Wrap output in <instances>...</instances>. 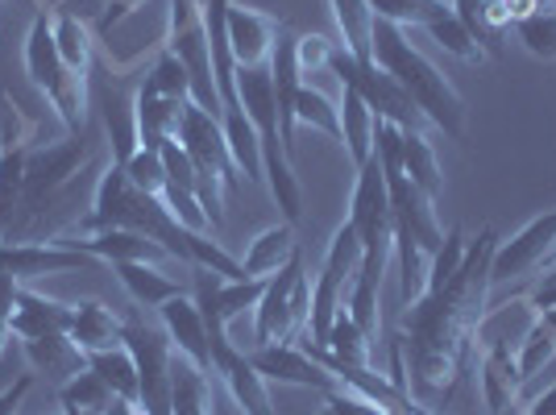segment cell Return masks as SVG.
Masks as SVG:
<instances>
[{
	"label": "cell",
	"mask_w": 556,
	"mask_h": 415,
	"mask_svg": "<svg viewBox=\"0 0 556 415\" xmlns=\"http://www.w3.org/2000/svg\"><path fill=\"white\" fill-rule=\"evenodd\" d=\"M88 369H96L104 382H109V391L121 399V403H141V382H138V362H134V353L125 345H113V349H100V353H88Z\"/></svg>",
	"instance_id": "obj_32"
},
{
	"label": "cell",
	"mask_w": 556,
	"mask_h": 415,
	"mask_svg": "<svg viewBox=\"0 0 556 415\" xmlns=\"http://www.w3.org/2000/svg\"><path fill=\"white\" fill-rule=\"evenodd\" d=\"M88 159H92V146H88L84 134H71L67 141H54V146L34 150L25 159V196H22L25 212L50 208V200L88 166Z\"/></svg>",
	"instance_id": "obj_13"
},
{
	"label": "cell",
	"mask_w": 556,
	"mask_h": 415,
	"mask_svg": "<svg viewBox=\"0 0 556 415\" xmlns=\"http://www.w3.org/2000/svg\"><path fill=\"white\" fill-rule=\"evenodd\" d=\"M175 141L184 146L191 166H195L200 204H204L212 229H216V225L225 221V191L241 179V171H237V162H232L229 138H225V125H220V116L216 113L200 109V104L191 100V104H187V113H184V125H179V138Z\"/></svg>",
	"instance_id": "obj_5"
},
{
	"label": "cell",
	"mask_w": 556,
	"mask_h": 415,
	"mask_svg": "<svg viewBox=\"0 0 556 415\" xmlns=\"http://www.w3.org/2000/svg\"><path fill=\"white\" fill-rule=\"evenodd\" d=\"M84 232H100V229H134L150 241H159L166 254L175 262H184L191 271V254H187V241H191V229H184L170 208L163 204V196H146L138 187L129 184V175L121 166H109L96 184V200L92 212L84 216Z\"/></svg>",
	"instance_id": "obj_3"
},
{
	"label": "cell",
	"mask_w": 556,
	"mask_h": 415,
	"mask_svg": "<svg viewBox=\"0 0 556 415\" xmlns=\"http://www.w3.org/2000/svg\"><path fill=\"white\" fill-rule=\"evenodd\" d=\"M312 324V278L303 275L300 254L291 257L282 271L266 278V291L254 307V341L257 345H295L307 341Z\"/></svg>",
	"instance_id": "obj_7"
},
{
	"label": "cell",
	"mask_w": 556,
	"mask_h": 415,
	"mask_svg": "<svg viewBox=\"0 0 556 415\" xmlns=\"http://www.w3.org/2000/svg\"><path fill=\"white\" fill-rule=\"evenodd\" d=\"M96 257L71 250L63 241H0V275H13L17 282H34L47 275H67V271H84Z\"/></svg>",
	"instance_id": "obj_16"
},
{
	"label": "cell",
	"mask_w": 556,
	"mask_h": 415,
	"mask_svg": "<svg viewBox=\"0 0 556 415\" xmlns=\"http://www.w3.org/2000/svg\"><path fill=\"white\" fill-rule=\"evenodd\" d=\"M166 50L184 63L187 79H191V100L200 109L220 116V92L212 79V47H208V25H204V4L200 0H166Z\"/></svg>",
	"instance_id": "obj_9"
},
{
	"label": "cell",
	"mask_w": 556,
	"mask_h": 415,
	"mask_svg": "<svg viewBox=\"0 0 556 415\" xmlns=\"http://www.w3.org/2000/svg\"><path fill=\"white\" fill-rule=\"evenodd\" d=\"M328 71L341 79V88H353V92L362 96L378 121H391V125L407 129V134L428 125L424 113L412 104V96L403 92V88H399L382 67H374V59H353V54L337 42L332 59H328Z\"/></svg>",
	"instance_id": "obj_11"
},
{
	"label": "cell",
	"mask_w": 556,
	"mask_h": 415,
	"mask_svg": "<svg viewBox=\"0 0 556 415\" xmlns=\"http://www.w3.org/2000/svg\"><path fill=\"white\" fill-rule=\"evenodd\" d=\"M528 307H532V312H553L556 307V262L548 266V275L528 291Z\"/></svg>",
	"instance_id": "obj_44"
},
{
	"label": "cell",
	"mask_w": 556,
	"mask_h": 415,
	"mask_svg": "<svg viewBox=\"0 0 556 415\" xmlns=\"http://www.w3.org/2000/svg\"><path fill=\"white\" fill-rule=\"evenodd\" d=\"M25 150L17 138H4L0 146V241H4V229L13 225V216L22 212V196H25Z\"/></svg>",
	"instance_id": "obj_31"
},
{
	"label": "cell",
	"mask_w": 556,
	"mask_h": 415,
	"mask_svg": "<svg viewBox=\"0 0 556 415\" xmlns=\"http://www.w3.org/2000/svg\"><path fill=\"white\" fill-rule=\"evenodd\" d=\"M9 337H13V328H9V324H0V353L9 349Z\"/></svg>",
	"instance_id": "obj_50"
},
{
	"label": "cell",
	"mask_w": 556,
	"mask_h": 415,
	"mask_svg": "<svg viewBox=\"0 0 556 415\" xmlns=\"http://www.w3.org/2000/svg\"><path fill=\"white\" fill-rule=\"evenodd\" d=\"M71 250H79V254L96 257V262H175V257L166 254L159 241H150V237H141L134 229H100V232H84V237H75V241H63Z\"/></svg>",
	"instance_id": "obj_21"
},
{
	"label": "cell",
	"mask_w": 556,
	"mask_h": 415,
	"mask_svg": "<svg viewBox=\"0 0 556 415\" xmlns=\"http://www.w3.org/2000/svg\"><path fill=\"white\" fill-rule=\"evenodd\" d=\"M337 42L325 38V34H295V59H300V71H328V59H332Z\"/></svg>",
	"instance_id": "obj_42"
},
{
	"label": "cell",
	"mask_w": 556,
	"mask_h": 415,
	"mask_svg": "<svg viewBox=\"0 0 556 415\" xmlns=\"http://www.w3.org/2000/svg\"><path fill=\"white\" fill-rule=\"evenodd\" d=\"M282 25L250 4H229V47L237 67H270Z\"/></svg>",
	"instance_id": "obj_19"
},
{
	"label": "cell",
	"mask_w": 556,
	"mask_h": 415,
	"mask_svg": "<svg viewBox=\"0 0 556 415\" xmlns=\"http://www.w3.org/2000/svg\"><path fill=\"white\" fill-rule=\"evenodd\" d=\"M63 415H79V412H63Z\"/></svg>",
	"instance_id": "obj_52"
},
{
	"label": "cell",
	"mask_w": 556,
	"mask_h": 415,
	"mask_svg": "<svg viewBox=\"0 0 556 415\" xmlns=\"http://www.w3.org/2000/svg\"><path fill=\"white\" fill-rule=\"evenodd\" d=\"M17 300H22V282H17L13 275H0V324H9V328H13Z\"/></svg>",
	"instance_id": "obj_45"
},
{
	"label": "cell",
	"mask_w": 556,
	"mask_h": 415,
	"mask_svg": "<svg viewBox=\"0 0 556 415\" xmlns=\"http://www.w3.org/2000/svg\"><path fill=\"white\" fill-rule=\"evenodd\" d=\"M109 415H141V412L134 407V403H121V399H116L113 407H109Z\"/></svg>",
	"instance_id": "obj_49"
},
{
	"label": "cell",
	"mask_w": 556,
	"mask_h": 415,
	"mask_svg": "<svg viewBox=\"0 0 556 415\" xmlns=\"http://www.w3.org/2000/svg\"><path fill=\"white\" fill-rule=\"evenodd\" d=\"M515 34H519V42H523V50H528L532 59L556 63V0H544L540 9L523 13V17L515 22Z\"/></svg>",
	"instance_id": "obj_36"
},
{
	"label": "cell",
	"mask_w": 556,
	"mask_h": 415,
	"mask_svg": "<svg viewBox=\"0 0 556 415\" xmlns=\"http://www.w3.org/2000/svg\"><path fill=\"white\" fill-rule=\"evenodd\" d=\"M121 332L125 324L116 320L113 312L104 307L100 300H84L75 303V316H71V341L84 349V353H100V349L121 345Z\"/></svg>",
	"instance_id": "obj_28"
},
{
	"label": "cell",
	"mask_w": 556,
	"mask_h": 415,
	"mask_svg": "<svg viewBox=\"0 0 556 415\" xmlns=\"http://www.w3.org/2000/svg\"><path fill=\"white\" fill-rule=\"evenodd\" d=\"M50 29H54V47H59V59L67 63V71L88 79V71H92V34H88V25L79 17H71V13H59L50 22Z\"/></svg>",
	"instance_id": "obj_35"
},
{
	"label": "cell",
	"mask_w": 556,
	"mask_h": 415,
	"mask_svg": "<svg viewBox=\"0 0 556 415\" xmlns=\"http://www.w3.org/2000/svg\"><path fill=\"white\" fill-rule=\"evenodd\" d=\"M300 254V246H295V225H270V229H262L245 246V254H241V266H245V275L250 278H270L275 271H282L291 257Z\"/></svg>",
	"instance_id": "obj_25"
},
{
	"label": "cell",
	"mask_w": 556,
	"mask_h": 415,
	"mask_svg": "<svg viewBox=\"0 0 556 415\" xmlns=\"http://www.w3.org/2000/svg\"><path fill=\"white\" fill-rule=\"evenodd\" d=\"M370 4L374 17H382V22L399 25V29H407V25H424L437 22V17H444L453 4L448 0H366Z\"/></svg>",
	"instance_id": "obj_38"
},
{
	"label": "cell",
	"mask_w": 556,
	"mask_h": 415,
	"mask_svg": "<svg viewBox=\"0 0 556 415\" xmlns=\"http://www.w3.org/2000/svg\"><path fill=\"white\" fill-rule=\"evenodd\" d=\"M332 4V17H337V34H341V47L353 59H370V25L374 13L366 0H328Z\"/></svg>",
	"instance_id": "obj_34"
},
{
	"label": "cell",
	"mask_w": 556,
	"mask_h": 415,
	"mask_svg": "<svg viewBox=\"0 0 556 415\" xmlns=\"http://www.w3.org/2000/svg\"><path fill=\"white\" fill-rule=\"evenodd\" d=\"M59 399H63V412L79 415H109V407L116 403V394L109 391V382L96 369H79L71 382L59 387Z\"/></svg>",
	"instance_id": "obj_33"
},
{
	"label": "cell",
	"mask_w": 556,
	"mask_h": 415,
	"mask_svg": "<svg viewBox=\"0 0 556 415\" xmlns=\"http://www.w3.org/2000/svg\"><path fill=\"white\" fill-rule=\"evenodd\" d=\"M159 320H163V332L170 337L175 353H184L191 366H200L208 378H216L212 369V345H208V320L200 312V303L187 300V295H175L159 307Z\"/></svg>",
	"instance_id": "obj_18"
},
{
	"label": "cell",
	"mask_w": 556,
	"mask_h": 415,
	"mask_svg": "<svg viewBox=\"0 0 556 415\" xmlns=\"http://www.w3.org/2000/svg\"><path fill=\"white\" fill-rule=\"evenodd\" d=\"M374 125H378V116L370 113V104L353 88H341V138H345L341 146L349 150L353 171L374 159Z\"/></svg>",
	"instance_id": "obj_29"
},
{
	"label": "cell",
	"mask_w": 556,
	"mask_h": 415,
	"mask_svg": "<svg viewBox=\"0 0 556 415\" xmlns=\"http://www.w3.org/2000/svg\"><path fill=\"white\" fill-rule=\"evenodd\" d=\"M494 246L498 232L482 229L465 241L462 266L448 278L428 275V287L416 303H407L399 320V349L407 357V374L432 399H448L457 378L473 366L478 332L486 324V300L494 282Z\"/></svg>",
	"instance_id": "obj_1"
},
{
	"label": "cell",
	"mask_w": 556,
	"mask_h": 415,
	"mask_svg": "<svg viewBox=\"0 0 556 415\" xmlns=\"http://www.w3.org/2000/svg\"><path fill=\"white\" fill-rule=\"evenodd\" d=\"M424 29H428V38H432L444 54L462 59V63H469V67H482V63H486V50L473 42V34L465 29V22L453 13V9H448L444 17H437V22H428Z\"/></svg>",
	"instance_id": "obj_37"
},
{
	"label": "cell",
	"mask_w": 556,
	"mask_h": 415,
	"mask_svg": "<svg viewBox=\"0 0 556 415\" xmlns=\"http://www.w3.org/2000/svg\"><path fill=\"white\" fill-rule=\"evenodd\" d=\"M150 92H163V96H179V100H191V79H187L184 63L170 54V50H163L159 59H154V67H150V75L141 79Z\"/></svg>",
	"instance_id": "obj_41"
},
{
	"label": "cell",
	"mask_w": 556,
	"mask_h": 415,
	"mask_svg": "<svg viewBox=\"0 0 556 415\" xmlns=\"http://www.w3.org/2000/svg\"><path fill=\"white\" fill-rule=\"evenodd\" d=\"M113 271H116V278H121V287L129 291V300L138 303V307H154V312H159L166 300L184 295V287L166 275V271H159L154 262H116Z\"/></svg>",
	"instance_id": "obj_26"
},
{
	"label": "cell",
	"mask_w": 556,
	"mask_h": 415,
	"mask_svg": "<svg viewBox=\"0 0 556 415\" xmlns=\"http://www.w3.org/2000/svg\"><path fill=\"white\" fill-rule=\"evenodd\" d=\"M523 387H528V378L515 362L510 337H494L482 357V399H486L490 415H507V407L519 403Z\"/></svg>",
	"instance_id": "obj_20"
},
{
	"label": "cell",
	"mask_w": 556,
	"mask_h": 415,
	"mask_svg": "<svg viewBox=\"0 0 556 415\" xmlns=\"http://www.w3.org/2000/svg\"><path fill=\"white\" fill-rule=\"evenodd\" d=\"M403 175L412 179V184L437 204L444 196V171H441V159H437V150H432V141L424 129H412V134H403Z\"/></svg>",
	"instance_id": "obj_30"
},
{
	"label": "cell",
	"mask_w": 556,
	"mask_h": 415,
	"mask_svg": "<svg viewBox=\"0 0 556 415\" xmlns=\"http://www.w3.org/2000/svg\"><path fill=\"white\" fill-rule=\"evenodd\" d=\"M25 75L54 104V113L63 116L71 134H84V125H88V79L67 71V63L59 59L47 13H38L29 34H25Z\"/></svg>",
	"instance_id": "obj_6"
},
{
	"label": "cell",
	"mask_w": 556,
	"mask_h": 415,
	"mask_svg": "<svg viewBox=\"0 0 556 415\" xmlns=\"http://www.w3.org/2000/svg\"><path fill=\"white\" fill-rule=\"evenodd\" d=\"M208 345H212V369H216V378L225 382V391L237 399L241 415H275L266 378L254 369L250 353H241V349L232 345L229 328L220 320H208Z\"/></svg>",
	"instance_id": "obj_14"
},
{
	"label": "cell",
	"mask_w": 556,
	"mask_h": 415,
	"mask_svg": "<svg viewBox=\"0 0 556 415\" xmlns=\"http://www.w3.org/2000/svg\"><path fill=\"white\" fill-rule=\"evenodd\" d=\"M170 415H216L212 378L200 366H191L184 353H175V374H170Z\"/></svg>",
	"instance_id": "obj_27"
},
{
	"label": "cell",
	"mask_w": 556,
	"mask_h": 415,
	"mask_svg": "<svg viewBox=\"0 0 556 415\" xmlns=\"http://www.w3.org/2000/svg\"><path fill=\"white\" fill-rule=\"evenodd\" d=\"M29 366L38 374H47L50 382H71L79 369H88V353L71 341L67 332L63 337H34V341H22Z\"/></svg>",
	"instance_id": "obj_24"
},
{
	"label": "cell",
	"mask_w": 556,
	"mask_h": 415,
	"mask_svg": "<svg viewBox=\"0 0 556 415\" xmlns=\"http://www.w3.org/2000/svg\"><path fill=\"white\" fill-rule=\"evenodd\" d=\"M134 4H141V0H116V13H109V17H104V29H113V25L121 22V17H125Z\"/></svg>",
	"instance_id": "obj_48"
},
{
	"label": "cell",
	"mask_w": 556,
	"mask_h": 415,
	"mask_svg": "<svg viewBox=\"0 0 556 415\" xmlns=\"http://www.w3.org/2000/svg\"><path fill=\"white\" fill-rule=\"evenodd\" d=\"M29 387H34V378L25 374V378H17L13 387H4L0 391V415H17L22 412V403H25V394H29Z\"/></svg>",
	"instance_id": "obj_46"
},
{
	"label": "cell",
	"mask_w": 556,
	"mask_h": 415,
	"mask_svg": "<svg viewBox=\"0 0 556 415\" xmlns=\"http://www.w3.org/2000/svg\"><path fill=\"white\" fill-rule=\"evenodd\" d=\"M71 316H75V303L47 300V295L22 287V300H17V312H13V337H22V341L63 337V332H71Z\"/></svg>",
	"instance_id": "obj_23"
},
{
	"label": "cell",
	"mask_w": 556,
	"mask_h": 415,
	"mask_svg": "<svg viewBox=\"0 0 556 415\" xmlns=\"http://www.w3.org/2000/svg\"><path fill=\"white\" fill-rule=\"evenodd\" d=\"M349 225L362 241V262H374L387 271L394 254V229H391V187L382 175V162L374 154L366 166H357V184L349 200Z\"/></svg>",
	"instance_id": "obj_10"
},
{
	"label": "cell",
	"mask_w": 556,
	"mask_h": 415,
	"mask_svg": "<svg viewBox=\"0 0 556 415\" xmlns=\"http://www.w3.org/2000/svg\"><path fill=\"white\" fill-rule=\"evenodd\" d=\"M295 125H312L332 141H345L341 138V104H332L320 88H307V84L295 96Z\"/></svg>",
	"instance_id": "obj_39"
},
{
	"label": "cell",
	"mask_w": 556,
	"mask_h": 415,
	"mask_svg": "<svg viewBox=\"0 0 556 415\" xmlns=\"http://www.w3.org/2000/svg\"><path fill=\"white\" fill-rule=\"evenodd\" d=\"M523 415H556V387H548L544 394H535L532 407H528Z\"/></svg>",
	"instance_id": "obj_47"
},
{
	"label": "cell",
	"mask_w": 556,
	"mask_h": 415,
	"mask_svg": "<svg viewBox=\"0 0 556 415\" xmlns=\"http://www.w3.org/2000/svg\"><path fill=\"white\" fill-rule=\"evenodd\" d=\"M250 362L262 378L282 382V387H307V391H337V374L303 345H257L250 353Z\"/></svg>",
	"instance_id": "obj_15"
},
{
	"label": "cell",
	"mask_w": 556,
	"mask_h": 415,
	"mask_svg": "<svg viewBox=\"0 0 556 415\" xmlns=\"http://www.w3.org/2000/svg\"><path fill=\"white\" fill-rule=\"evenodd\" d=\"M370 59H374V67H382L403 92L412 96V104L424 113L428 125H437L444 138L465 141V116L469 113H465L462 92L448 84V75H444L424 50L412 47L407 29L382 22V17H374Z\"/></svg>",
	"instance_id": "obj_2"
},
{
	"label": "cell",
	"mask_w": 556,
	"mask_h": 415,
	"mask_svg": "<svg viewBox=\"0 0 556 415\" xmlns=\"http://www.w3.org/2000/svg\"><path fill=\"white\" fill-rule=\"evenodd\" d=\"M548 262H556V250H553V254H548Z\"/></svg>",
	"instance_id": "obj_51"
},
{
	"label": "cell",
	"mask_w": 556,
	"mask_h": 415,
	"mask_svg": "<svg viewBox=\"0 0 556 415\" xmlns=\"http://www.w3.org/2000/svg\"><path fill=\"white\" fill-rule=\"evenodd\" d=\"M121 345L134 353L141 382V415H170V374H175V345L163 328L146 320H125Z\"/></svg>",
	"instance_id": "obj_12"
},
{
	"label": "cell",
	"mask_w": 556,
	"mask_h": 415,
	"mask_svg": "<svg viewBox=\"0 0 556 415\" xmlns=\"http://www.w3.org/2000/svg\"><path fill=\"white\" fill-rule=\"evenodd\" d=\"M357 271H362V241H357L353 225L341 221L337 232H332V241H328L325 262L316 271V282H312V324H307V341L303 345L320 349L328 341L332 320L345 307V295L349 287H353V278H357Z\"/></svg>",
	"instance_id": "obj_8"
},
{
	"label": "cell",
	"mask_w": 556,
	"mask_h": 415,
	"mask_svg": "<svg viewBox=\"0 0 556 415\" xmlns=\"http://www.w3.org/2000/svg\"><path fill=\"white\" fill-rule=\"evenodd\" d=\"M187 104H191V100L150 92V88L141 84L138 96H134V116H138V146L163 150L166 141L179 138V125H184Z\"/></svg>",
	"instance_id": "obj_22"
},
{
	"label": "cell",
	"mask_w": 556,
	"mask_h": 415,
	"mask_svg": "<svg viewBox=\"0 0 556 415\" xmlns=\"http://www.w3.org/2000/svg\"><path fill=\"white\" fill-rule=\"evenodd\" d=\"M556 250V208H548L544 216L528 221L519 232H510L507 241L494 246V282L498 278H519L544 266L548 254Z\"/></svg>",
	"instance_id": "obj_17"
},
{
	"label": "cell",
	"mask_w": 556,
	"mask_h": 415,
	"mask_svg": "<svg viewBox=\"0 0 556 415\" xmlns=\"http://www.w3.org/2000/svg\"><path fill=\"white\" fill-rule=\"evenodd\" d=\"M325 415H391L382 403H374L366 394L349 391V387H337V391H328V407Z\"/></svg>",
	"instance_id": "obj_43"
},
{
	"label": "cell",
	"mask_w": 556,
	"mask_h": 415,
	"mask_svg": "<svg viewBox=\"0 0 556 415\" xmlns=\"http://www.w3.org/2000/svg\"><path fill=\"white\" fill-rule=\"evenodd\" d=\"M125 175H129V184L146 191V196H163L166 187V162H163V150H150V146H138L129 162L121 166Z\"/></svg>",
	"instance_id": "obj_40"
},
{
	"label": "cell",
	"mask_w": 556,
	"mask_h": 415,
	"mask_svg": "<svg viewBox=\"0 0 556 415\" xmlns=\"http://www.w3.org/2000/svg\"><path fill=\"white\" fill-rule=\"evenodd\" d=\"M237 100L250 116L262 146V166H266V187L282 208L287 225H300L303 216V187L295 179V154L282 138V121H278V96L270 67H237Z\"/></svg>",
	"instance_id": "obj_4"
}]
</instances>
